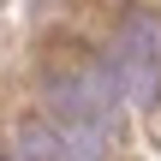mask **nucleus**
I'll use <instances>...</instances> for the list:
<instances>
[{"label": "nucleus", "instance_id": "obj_3", "mask_svg": "<svg viewBox=\"0 0 161 161\" xmlns=\"http://www.w3.org/2000/svg\"><path fill=\"white\" fill-rule=\"evenodd\" d=\"M12 161H54V149H48V137H42V131H24V149H18Z\"/></svg>", "mask_w": 161, "mask_h": 161}, {"label": "nucleus", "instance_id": "obj_1", "mask_svg": "<svg viewBox=\"0 0 161 161\" xmlns=\"http://www.w3.org/2000/svg\"><path fill=\"white\" fill-rule=\"evenodd\" d=\"M48 119L54 125H78V131H96V137H114V119H119V90L108 84L102 66L90 72H72L48 90Z\"/></svg>", "mask_w": 161, "mask_h": 161}, {"label": "nucleus", "instance_id": "obj_2", "mask_svg": "<svg viewBox=\"0 0 161 161\" xmlns=\"http://www.w3.org/2000/svg\"><path fill=\"white\" fill-rule=\"evenodd\" d=\"M102 72L119 90V102L149 108L155 102V24L149 18H125L119 36L108 42V54H102Z\"/></svg>", "mask_w": 161, "mask_h": 161}]
</instances>
